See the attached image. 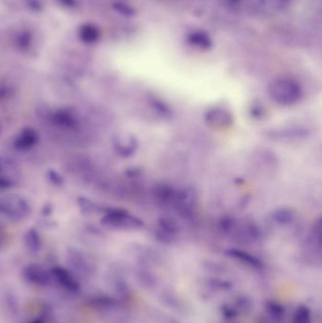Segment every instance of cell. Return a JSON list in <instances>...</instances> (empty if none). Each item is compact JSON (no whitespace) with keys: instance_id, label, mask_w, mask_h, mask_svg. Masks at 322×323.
I'll return each mask as SVG.
<instances>
[{"instance_id":"cell-1","label":"cell","mask_w":322,"mask_h":323,"mask_svg":"<svg viewBox=\"0 0 322 323\" xmlns=\"http://www.w3.org/2000/svg\"><path fill=\"white\" fill-rule=\"evenodd\" d=\"M267 93L274 102L282 106L294 105L303 96L301 85L290 78H275L269 82Z\"/></svg>"},{"instance_id":"cell-2","label":"cell","mask_w":322,"mask_h":323,"mask_svg":"<svg viewBox=\"0 0 322 323\" xmlns=\"http://www.w3.org/2000/svg\"><path fill=\"white\" fill-rule=\"evenodd\" d=\"M29 202L17 194H6L0 196V215L12 221H21L29 216Z\"/></svg>"},{"instance_id":"cell-3","label":"cell","mask_w":322,"mask_h":323,"mask_svg":"<svg viewBox=\"0 0 322 323\" xmlns=\"http://www.w3.org/2000/svg\"><path fill=\"white\" fill-rule=\"evenodd\" d=\"M102 223L117 229H138L143 221L136 216L121 209H108L102 217Z\"/></svg>"},{"instance_id":"cell-4","label":"cell","mask_w":322,"mask_h":323,"mask_svg":"<svg viewBox=\"0 0 322 323\" xmlns=\"http://www.w3.org/2000/svg\"><path fill=\"white\" fill-rule=\"evenodd\" d=\"M206 123L214 129H227L234 123V116L228 110L222 107L208 109L204 115Z\"/></svg>"},{"instance_id":"cell-5","label":"cell","mask_w":322,"mask_h":323,"mask_svg":"<svg viewBox=\"0 0 322 323\" xmlns=\"http://www.w3.org/2000/svg\"><path fill=\"white\" fill-rule=\"evenodd\" d=\"M113 146L119 156L128 158L135 154L139 143L137 138L130 133H119L114 138Z\"/></svg>"},{"instance_id":"cell-6","label":"cell","mask_w":322,"mask_h":323,"mask_svg":"<svg viewBox=\"0 0 322 323\" xmlns=\"http://www.w3.org/2000/svg\"><path fill=\"white\" fill-rule=\"evenodd\" d=\"M38 133L34 129L25 128L14 140V147L20 150H29L38 141Z\"/></svg>"},{"instance_id":"cell-7","label":"cell","mask_w":322,"mask_h":323,"mask_svg":"<svg viewBox=\"0 0 322 323\" xmlns=\"http://www.w3.org/2000/svg\"><path fill=\"white\" fill-rule=\"evenodd\" d=\"M268 133L270 137L291 140L295 138L305 137L307 134V130L302 128L287 127L284 129H276L275 130H270Z\"/></svg>"},{"instance_id":"cell-8","label":"cell","mask_w":322,"mask_h":323,"mask_svg":"<svg viewBox=\"0 0 322 323\" xmlns=\"http://www.w3.org/2000/svg\"><path fill=\"white\" fill-rule=\"evenodd\" d=\"M52 121L60 127L74 128L77 125V118L67 110H59L52 116Z\"/></svg>"},{"instance_id":"cell-9","label":"cell","mask_w":322,"mask_h":323,"mask_svg":"<svg viewBox=\"0 0 322 323\" xmlns=\"http://www.w3.org/2000/svg\"><path fill=\"white\" fill-rule=\"evenodd\" d=\"M25 245L30 253L39 252L42 247V239L35 229H29L25 235Z\"/></svg>"},{"instance_id":"cell-10","label":"cell","mask_w":322,"mask_h":323,"mask_svg":"<svg viewBox=\"0 0 322 323\" xmlns=\"http://www.w3.org/2000/svg\"><path fill=\"white\" fill-rule=\"evenodd\" d=\"M187 41L191 45L197 47L199 49H208L212 47V40L210 39V37L203 32L191 33L187 37Z\"/></svg>"},{"instance_id":"cell-11","label":"cell","mask_w":322,"mask_h":323,"mask_svg":"<svg viewBox=\"0 0 322 323\" xmlns=\"http://www.w3.org/2000/svg\"><path fill=\"white\" fill-rule=\"evenodd\" d=\"M79 37L83 42L87 44H92L98 41L99 37V31L98 28L91 24L83 25L79 30Z\"/></svg>"},{"instance_id":"cell-12","label":"cell","mask_w":322,"mask_h":323,"mask_svg":"<svg viewBox=\"0 0 322 323\" xmlns=\"http://www.w3.org/2000/svg\"><path fill=\"white\" fill-rule=\"evenodd\" d=\"M158 230L160 235L166 236V238H170L177 233V224L171 218H162L158 222Z\"/></svg>"},{"instance_id":"cell-13","label":"cell","mask_w":322,"mask_h":323,"mask_svg":"<svg viewBox=\"0 0 322 323\" xmlns=\"http://www.w3.org/2000/svg\"><path fill=\"white\" fill-rule=\"evenodd\" d=\"M274 221L281 225L290 224L294 219V214L292 211L287 208L278 209L271 215Z\"/></svg>"},{"instance_id":"cell-14","label":"cell","mask_w":322,"mask_h":323,"mask_svg":"<svg viewBox=\"0 0 322 323\" xmlns=\"http://www.w3.org/2000/svg\"><path fill=\"white\" fill-rule=\"evenodd\" d=\"M250 115L254 119L260 120L263 119V117L266 115V111L263 104L259 102H254L250 107Z\"/></svg>"},{"instance_id":"cell-15","label":"cell","mask_w":322,"mask_h":323,"mask_svg":"<svg viewBox=\"0 0 322 323\" xmlns=\"http://www.w3.org/2000/svg\"><path fill=\"white\" fill-rule=\"evenodd\" d=\"M114 9L117 10V12H119L120 14L124 15V16H133L135 14V10H133L130 6H129L127 4L121 3V2H117L114 4Z\"/></svg>"},{"instance_id":"cell-16","label":"cell","mask_w":322,"mask_h":323,"mask_svg":"<svg viewBox=\"0 0 322 323\" xmlns=\"http://www.w3.org/2000/svg\"><path fill=\"white\" fill-rule=\"evenodd\" d=\"M78 203L80 210L84 214L93 213L97 209V206L94 204V202H92L91 200H89L88 198H85V197H79L78 199Z\"/></svg>"},{"instance_id":"cell-17","label":"cell","mask_w":322,"mask_h":323,"mask_svg":"<svg viewBox=\"0 0 322 323\" xmlns=\"http://www.w3.org/2000/svg\"><path fill=\"white\" fill-rule=\"evenodd\" d=\"M31 42V35L28 31H24L20 33L17 37V46L20 49H25L29 48Z\"/></svg>"},{"instance_id":"cell-18","label":"cell","mask_w":322,"mask_h":323,"mask_svg":"<svg viewBox=\"0 0 322 323\" xmlns=\"http://www.w3.org/2000/svg\"><path fill=\"white\" fill-rule=\"evenodd\" d=\"M48 177L49 181L55 186H62L64 184V178L55 170H49Z\"/></svg>"},{"instance_id":"cell-19","label":"cell","mask_w":322,"mask_h":323,"mask_svg":"<svg viewBox=\"0 0 322 323\" xmlns=\"http://www.w3.org/2000/svg\"><path fill=\"white\" fill-rule=\"evenodd\" d=\"M274 7L278 10L286 9L292 2V0H271Z\"/></svg>"},{"instance_id":"cell-20","label":"cell","mask_w":322,"mask_h":323,"mask_svg":"<svg viewBox=\"0 0 322 323\" xmlns=\"http://www.w3.org/2000/svg\"><path fill=\"white\" fill-rule=\"evenodd\" d=\"M7 239V234H6V228L0 222V249L5 245Z\"/></svg>"},{"instance_id":"cell-21","label":"cell","mask_w":322,"mask_h":323,"mask_svg":"<svg viewBox=\"0 0 322 323\" xmlns=\"http://www.w3.org/2000/svg\"><path fill=\"white\" fill-rule=\"evenodd\" d=\"M61 5H63L65 8H75L77 5V0H59Z\"/></svg>"},{"instance_id":"cell-22","label":"cell","mask_w":322,"mask_h":323,"mask_svg":"<svg viewBox=\"0 0 322 323\" xmlns=\"http://www.w3.org/2000/svg\"><path fill=\"white\" fill-rule=\"evenodd\" d=\"M28 5L29 8L34 10H39L41 9V3L38 0H29Z\"/></svg>"},{"instance_id":"cell-23","label":"cell","mask_w":322,"mask_h":323,"mask_svg":"<svg viewBox=\"0 0 322 323\" xmlns=\"http://www.w3.org/2000/svg\"><path fill=\"white\" fill-rule=\"evenodd\" d=\"M3 171V169H2V165H1V163H0V173Z\"/></svg>"},{"instance_id":"cell-24","label":"cell","mask_w":322,"mask_h":323,"mask_svg":"<svg viewBox=\"0 0 322 323\" xmlns=\"http://www.w3.org/2000/svg\"><path fill=\"white\" fill-rule=\"evenodd\" d=\"M0 131H1V126H0Z\"/></svg>"}]
</instances>
